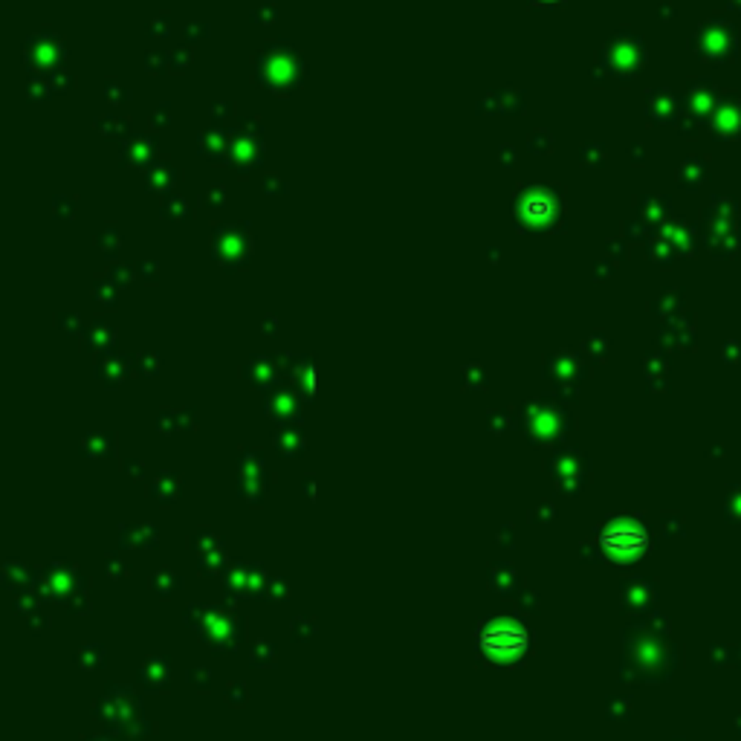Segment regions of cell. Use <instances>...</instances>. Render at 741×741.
<instances>
[{
	"label": "cell",
	"instance_id": "1",
	"mask_svg": "<svg viewBox=\"0 0 741 741\" xmlns=\"http://www.w3.org/2000/svg\"><path fill=\"white\" fill-rule=\"evenodd\" d=\"M530 643V634L515 625H498L481 634V646L489 654H522Z\"/></svg>",
	"mask_w": 741,
	"mask_h": 741
},
{
	"label": "cell",
	"instance_id": "2",
	"mask_svg": "<svg viewBox=\"0 0 741 741\" xmlns=\"http://www.w3.org/2000/svg\"><path fill=\"white\" fill-rule=\"evenodd\" d=\"M603 544L611 550V553H625L632 556L637 550H643L646 544V533L640 527H611L603 533Z\"/></svg>",
	"mask_w": 741,
	"mask_h": 741
}]
</instances>
